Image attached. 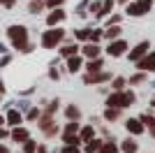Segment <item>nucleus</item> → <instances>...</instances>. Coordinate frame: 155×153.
I'll list each match as a JSON object with an SVG mask.
<instances>
[{"mask_svg": "<svg viewBox=\"0 0 155 153\" xmlns=\"http://www.w3.org/2000/svg\"><path fill=\"white\" fill-rule=\"evenodd\" d=\"M7 37H9V42H12L14 49L23 51V53H28V51H32V44L28 42V28L21 23H14L7 28Z\"/></svg>", "mask_w": 155, "mask_h": 153, "instance_id": "nucleus-1", "label": "nucleus"}, {"mask_svg": "<svg viewBox=\"0 0 155 153\" xmlns=\"http://www.w3.org/2000/svg\"><path fill=\"white\" fill-rule=\"evenodd\" d=\"M137 100V95L132 90H114L109 97H107V107H118V109H125V107H132Z\"/></svg>", "mask_w": 155, "mask_h": 153, "instance_id": "nucleus-2", "label": "nucleus"}, {"mask_svg": "<svg viewBox=\"0 0 155 153\" xmlns=\"http://www.w3.org/2000/svg\"><path fill=\"white\" fill-rule=\"evenodd\" d=\"M67 32L63 30V28H58V25H49V30L42 32V46L44 49H56V46L63 44V39Z\"/></svg>", "mask_w": 155, "mask_h": 153, "instance_id": "nucleus-3", "label": "nucleus"}, {"mask_svg": "<svg viewBox=\"0 0 155 153\" xmlns=\"http://www.w3.org/2000/svg\"><path fill=\"white\" fill-rule=\"evenodd\" d=\"M150 9H153V0H134V2H130V5L125 7V14L139 19V16H146Z\"/></svg>", "mask_w": 155, "mask_h": 153, "instance_id": "nucleus-4", "label": "nucleus"}, {"mask_svg": "<svg viewBox=\"0 0 155 153\" xmlns=\"http://www.w3.org/2000/svg\"><path fill=\"white\" fill-rule=\"evenodd\" d=\"M127 49H130L127 42H125V39H120V37H116V39H109L107 53H109L111 58H120V56H125V53H127Z\"/></svg>", "mask_w": 155, "mask_h": 153, "instance_id": "nucleus-5", "label": "nucleus"}, {"mask_svg": "<svg viewBox=\"0 0 155 153\" xmlns=\"http://www.w3.org/2000/svg\"><path fill=\"white\" fill-rule=\"evenodd\" d=\"M107 81H111V74L109 72H86L84 74V83L86 86H97V83H107Z\"/></svg>", "mask_w": 155, "mask_h": 153, "instance_id": "nucleus-6", "label": "nucleus"}, {"mask_svg": "<svg viewBox=\"0 0 155 153\" xmlns=\"http://www.w3.org/2000/svg\"><path fill=\"white\" fill-rule=\"evenodd\" d=\"M37 121H39V130H42L46 137H53V134L58 132V127L53 125V116L51 114H46V111H44V114H39Z\"/></svg>", "mask_w": 155, "mask_h": 153, "instance_id": "nucleus-7", "label": "nucleus"}, {"mask_svg": "<svg viewBox=\"0 0 155 153\" xmlns=\"http://www.w3.org/2000/svg\"><path fill=\"white\" fill-rule=\"evenodd\" d=\"M148 49H150V42H148V39H143V42H139V44H137L134 49H130V53H127L130 63H137L139 58H143L146 53H148Z\"/></svg>", "mask_w": 155, "mask_h": 153, "instance_id": "nucleus-8", "label": "nucleus"}, {"mask_svg": "<svg viewBox=\"0 0 155 153\" xmlns=\"http://www.w3.org/2000/svg\"><path fill=\"white\" fill-rule=\"evenodd\" d=\"M137 70H141V72H155V51H148L143 58H139L137 60Z\"/></svg>", "mask_w": 155, "mask_h": 153, "instance_id": "nucleus-9", "label": "nucleus"}, {"mask_svg": "<svg viewBox=\"0 0 155 153\" xmlns=\"http://www.w3.org/2000/svg\"><path fill=\"white\" fill-rule=\"evenodd\" d=\"M28 137H30V132H28V127H23V125H14L12 130H9V139L16 141V144H23Z\"/></svg>", "mask_w": 155, "mask_h": 153, "instance_id": "nucleus-10", "label": "nucleus"}, {"mask_svg": "<svg viewBox=\"0 0 155 153\" xmlns=\"http://www.w3.org/2000/svg\"><path fill=\"white\" fill-rule=\"evenodd\" d=\"M65 9H60V7H51V14L46 16V25H60L65 21Z\"/></svg>", "mask_w": 155, "mask_h": 153, "instance_id": "nucleus-11", "label": "nucleus"}, {"mask_svg": "<svg viewBox=\"0 0 155 153\" xmlns=\"http://www.w3.org/2000/svg\"><path fill=\"white\" fill-rule=\"evenodd\" d=\"M79 51H81V56H84V58H97L102 49H100L97 42H86L84 46H79Z\"/></svg>", "mask_w": 155, "mask_h": 153, "instance_id": "nucleus-12", "label": "nucleus"}, {"mask_svg": "<svg viewBox=\"0 0 155 153\" xmlns=\"http://www.w3.org/2000/svg\"><path fill=\"white\" fill-rule=\"evenodd\" d=\"M65 60H67V72H70V74H77V72L84 67V58L79 56V53H74V56H67Z\"/></svg>", "mask_w": 155, "mask_h": 153, "instance_id": "nucleus-13", "label": "nucleus"}, {"mask_svg": "<svg viewBox=\"0 0 155 153\" xmlns=\"http://www.w3.org/2000/svg\"><path fill=\"white\" fill-rule=\"evenodd\" d=\"M125 130H127L130 134H143V130H146V127H143V123L139 121V118H127V121H125Z\"/></svg>", "mask_w": 155, "mask_h": 153, "instance_id": "nucleus-14", "label": "nucleus"}, {"mask_svg": "<svg viewBox=\"0 0 155 153\" xmlns=\"http://www.w3.org/2000/svg\"><path fill=\"white\" fill-rule=\"evenodd\" d=\"M5 123H7L9 127L21 125V123H23V116H21V111H19V109H9V111H7V116H5Z\"/></svg>", "mask_w": 155, "mask_h": 153, "instance_id": "nucleus-15", "label": "nucleus"}, {"mask_svg": "<svg viewBox=\"0 0 155 153\" xmlns=\"http://www.w3.org/2000/svg\"><path fill=\"white\" fill-rule=\"evenodd\" d=\"M120 25L118 23H111V25H107V28H104L102 30V37H107V39H116V37H120Z\"/></svg>", "mask_w": 155, "mask_h": 153, "instance_id": "nucleus-16", "label": "nucleus"}, {"mask_svg": "<svg viewBox=\"0 0 155 153\" xmlns=\"http://www.w3.org/2000/svg\"><path fill=\"white\" fill-rule=\"evenodd\" d=\"M104 67V60L100 56L97 58H88V63H86V72H100Z\"/></svg>", "mask_w": 155, "mask_h": 153, "instance_id": "nucleus-17", "label": "nucleus"}, {"mask_svg": "<svg viewBox=\"0 0 155 153\" xmlns=\"http://www.w3.org/2000/svg\"><path fill=\"white\" fill-rule=\"evenodd\" d=\"M139 121H141L143 127H146V130L155 137V118H153V116H150V114H141V116H139Z\"/></svg>", "mask_w": 155, "mask_h": 153, "instance_id": "nucleus-18", "label": "nucleus"}, {"mask_svg": "<svg viewBox=\"0 0 155 153\" xmlns=\"http://www.w3.org/2000/svg\"><path fill=\"white\" fill-rule=\"evenodd\" d=\"M65 116H67V121H79V118H81V109H79L77 104H67Z\"/></svg>", "mask_w": 155, "mask_h": 153, "instance_id": "nucleus-19", "label": "nucleus"}, {"mask_svg": "<svg viewBox=\"0 0 155 153\" xmlns=\"http://www.w3.org/2000/svg\"><path fill=\"white\" fill-rule=\"evenodd\" d=\"M84 144H86L84 153H97V151H100V146H102V139H95V137H91V139L84 141Z\"/></svg>", "mask_w": 155, "mask_h": 153, "instance_id": "nucleus-20", "label": "nucleus"}, {"mask_svg": "<svg viewBox=\"0 0 155 153\" xmlns=\"http://www.w3.org/2000/svg\"><path fill=\"white\" fill-rule=\"evenodd\" d=\"M120 148H118V144L114 139H107V141H102V146H100V151L97 153H118Z\"/></svg>", "mask_w": 155, "mask_h": 153, "instance_id": "nucleus-21", "label": "nucleus"}, {"mask_svg": "<svg viewBox=\"0 0 155 153\" xmlns=\"http://www.w3.org/2000/svg\"><path fill=\"white\" fill-rule=\"evenodd\" d=\"M118 148H120L123 153H137V151H139V144H137L134 139H130V137H127V139H125Z\"/></svg>", "mask_w": 155, "mask_h": 153, "instance_id": "nucleus-22", "label": "nucleus"}, {"mask_svg": "<svg viewBox=\"0 0 155 153\" xmlns=\"http://www.w3.org/2000/svg\"><path fill=\"white\" fill-rule=\"evenodd\" d=\"M63 144H74V146H81L84 141L79 139V132H63Z\"/></svg>", "mask_w": 155, "mask_h": 153, "instance_id": "nucleus-23", "label": "nucleus"}, {"mask_svg": "<svg viewBox=\"0 0 155 153\" xmlns=\"http://www.w3.org/2000/svg\"><path fill=\"white\" fill-rule=\"evenodd\" d=\"M74 53H79V44H77V42H74V44H65V46H60V56H63V58L74 56Z\"/></svg>", "mask_w": 155, "mask_h": 153, "instance_id": "nucleus-24", "label": "nucleus"}, {"mask_svg": "<svg viewBox=\"0 0 155 153\" xmlns=\"http://www.w3.org/2000/svg\"><path fill=\"white\" fill-rule=\"evenodd\" d=\"M44 7H46V0H30V2H28V12L37 14L39 9H44Z\"/></svg>", "mask_w": 155, "mask_h": 153, "instance_id": "nucleus-25", "label": "nucleus"}, {"mask_svg": "<svg viewBox=\"0 0 155 153\" xmlns=\"http://www.w3.org/2000/svg\"><path fill=\"white\" fill-rule=\"evenodd\" d=\"M146 79H148V72H141V70H139L137 74H132V76H130V86H137V83H143Z\"/></svg>", "mask_w": 155, "mask_h": 153, "instance_id": "nucleus-26", "label": "nucleus"}, {"mask_svg": "<svg viewBox=\"0 0 155 153\" xmlns=\"http://www.w3.org/2000/svg\"><path fill=\"white\" fill-rule=\"evenodd\" d=\"M91 137H95L93 125H86V127H81V130H79V139H81V141H88Z\"/></svg>", "mask_w": 155, "mask_h": 153, "instance_id": "nucleus-27", "label": "nucleus"}, {"mask_svg": "<svg viewBox=\"0 0 155 153\" xmlns=\"http://www.w3.org/2000/svg\"><path fill=\"white\" fill-rule=\"evenodd\" d=\"M111 9H114V0H104L102 7H100V14H97V19H102V16L111 14Z\"/></svg>", "mask_w": 155, "mask_h": 153, "instance_id": "nucleus-28", "label": "nucleus"}, {"mask_svg": "<svg viewBox=\"0 0 155 153\" xmlns=\"http://www.w3.org/2000/svg\"><path fill=\"white\" fill-rule=\"evenodd\" d=\"M118 116H120V109L118 107H107L104 109V118H107V121H116Z\"/></svg>", "mask_w": 155, "mask_h": 153, "instance_id": "nucleus-29", "label": "nucleus"}, {"mask_svg": "<svg viewBox=\"0 0 155 153\" xmlns=\"http://www.w3.org/2000/svg\"><path fill=\"white\" fill-rule=\"evenodd\" d=\"M23 153H37V141L28 137V139L23 141Z\"/></svg>", "mask_w": 155, "mask_h": 153, "instance_id": "nucleus-30", "label": "nucleus"}, {"mask_svg": "<svg viewBox=\"0 0 155 153\" xmlns=\"http://www.w3.org/2000/svg\"><path fill=\"white\" fill-rule=\"evenodd\" d=\"M125 86H127V79H123V76H116V79H111V88H114V90H123Z\"/></svg>", "mask_w": 155, "mask_h": 153, "instance_id": "nucleus-31", "label": "nucleus"}, {"mask_svg": "<svg viewBox=\"0 0 155 153\" xmlns=\"http://www.w3.org/2000/svg\"><path fill=\"white\" fill-rule=\"evenodd\" d=\"M100 39H102V30H100V28L88 30V42H97V44H100Z\"/></svg>", "mask_w": 155, "mask_h": 153, "instance_id": "nucleus-32", "label": "nucleus"}, {"mask_svg": "<svg viewBox=\"0 0 155 153\" xmlns=\"http://www.w3.org/2000/svg\"><path fill=\"white\" fill-rule=\"evenodd\" d=\"M88 30H91V28H81V30L74 32V37L81 39V42H88Z\"/></svg>", "mask_w": 155, "mask_h": 153, "instance_id": "nucleus-33", "label": "nucleus"}, {"mask_svg": "<svg viewBox=\"0 0 155 153\" xmlns=\"http://www.w3.org/2000/svg\"><path fill=\"white\" fill-rule=\"evenodd\" d=\"M60 153H84V151H81L79 146H74V144H65V146H63V151H60Z\"/></svg>", "mask_w": 155, "mask_h": 153, "instance_id": "nucleus-34", "label": "nucleus"}, {"mask_svg": "<svg viewBox=\"0 0 155 153\" xmlns=\"http://www.w3.org/2000/svg\"><path fill=\"white\" fill-rule=\"evenodd\" d=\"M39 114H42V111H39L37 107H32L30 111L26 114V118H28V121H37V118H39Z\"/></svg>", "mask_w": 155, "mask_h": 153, "instance_id": "nucleus-35", "label": "nucleus"}, {"mask_svg": "<svg viewBox=\"0 0 155 153\" xmlns=\"http://www.w3.org/2000/svg\"><path fill=\"white\" fill-rule=\"evenodd\" d=\"M65 132H79V121H70L65 125Z\"/></svg>", "mask_w": 155, "mask_h": 153, "instance_id": "nucleus-36", "label": "nucleus"}, {"mask_svg": "<svg viewBox=\"0 0 155 153\" xmlns=\"http://www.w3.org/2000/svg\"><path fill=\"white\" fill-rule=\"evenodd\" d=\"M58 104H60V102L58 100H53V102H49V107H46V114H56V111H58Z\"/></svg>", "mask_w": 155, "mask_h": 153, "instance_id": "nucleus-37", "label": "nucleus"}, {"mask_svg": "<svg viewBox=\"0 0 155 153\" xmlns=\"http://www.w3.org/2000/svg\"><path fill=\"white\" fill-rule=\"evenodd\" d=\"M100 7H102V2H93V5L88 7V12H91V14H95V16H97V14H100Z\"/></svg>", "mask_w": 155, "mask_h": 153, "instance_id": "nucleus-38", "label": "nucleus"}, {"mask_svg": "<svg viewBox=\"0 0 155 153\" xmlns=\"http://www.w3.org/2000/svg\"><path fill=\"white\" fill-rule=\"evenodd\" d=\"M111 23H120V14H114V16H109L107 25H111Z\"/></svg>", "mask_w": 155, "mask_h": 153, "instance_id": "nucleus-39", "label": "nucleus"}, {"mask_svg": "<svg viewBox=\"0 0 155 153\" xmlns=\"http://www.w3.org/2000/svg\"><path fill=\"white\" fill-rule=\"evenodd\" d=\"M0 5L9 9V7H14V5H16V0H0Z\"/></svg>", "mask_w": 155, "mask_h": 153, "instance_id": "nucleus-40", "label": "nucleus"}, {"mask_svg": "<svg viewBox=\"0 0 155 153\" xmlns=\"http://www.w3.org/2000/svg\"><path fill=\"white\" fill-rule=\"evenodd\" d=\"M63 0H46V7H60Z\"/></svg>", "mask_w": 155, "mask_h": 153, "instance_id": "nucleus-41", "label": "nucleus"}, {"mask_svg": "<svg viewBox=\"0 0 155 153\" xmlns=\"http://www.w3.org/2000/svg\"><path fill=\"white\" fill-rule=\"evenodd\" d=\"M9 137V130H5V127L0 125V139H7Z\"/></svg>", "mask_w": 155, "mask_h": 153, "instance_id": "nucleus-42", "label": "nucleus"}, {"mask_svg": "<svg viewBox=\"0 0 155 153\" xmlns=\"http://www.w3.org/2000/svg\"><path fill=\"white\" fill-rule=\"evenodd\" d=\"M49 76H51V79H56V81H58V79H60V74H58V72H56V70H51V72H49Z\"/></svg>", "mask_w": 155, "mask_h": 153, "instance_id": "nucleus-43", "label": "nucleus"}, {"mask_svg": "<svg viewBox=\"0 0 155 153\" xmlns=\"http://www.w3.org/2000/svg\"><path fill=\"white\" fill-rule=\"evenodd\" d=\"M37 153H46V146H44V144H37Z\"/></svg>", "mask_w": 155, "mask_h": 153, "instance_id": "nucleus-44", "label": "nucleus"}, {"mask_svg": "<svg viewBox=\"0 0 155 153\" xmlns=\"http://www.w3.org/2000/svg\"><path fill=\"white\" fill-rule=\"evenodd\" d=\"M0 153H9V148H7L5 144H0Z\"/></svg>", "mask_w": 155, "mask_h": 153, "instance_id": "nucleus-45", "label": "nucleus"}, {"mask_svg": "<svg viewBox=\"0 0 155 153\" xmlns=\"http://www.w3.org/2000/svg\"><path fill=\"white\" fill-rule=\"evenodd\" d=\"M2 95H5V86L0 83V100H2Z\"/></svg>", "mask_w": 155, "mask_h": 153, "instance_id": "nucleus-46", "label": "nucleus"}, {"mask_svg": "<svg viewBox=\"0 0 155 153\" xmlns=\"http://www.w3.org/2000/svg\"><path fill=\"white\" fill-rule=\"evenodd\" d=\"M5 51H7V49H5V44H0V53H5Z\"/></svg>", "mask_w": 155, "mask_h": 153, "instance_id": "nucleus-47", "label": "nucleus"}, {"mask_svg": "<svg viewBox=\"0 0 155 153\" xmlns=\"http://www.w3.org/2000/svg\"><path fill=\"white\" fill-rule=\"evenodd\" d=\"M0 125H5V116H0Z\"/></svg>", "mask_w": 155, "mask_h": 153, "instance_id": "nucleus-48", "label": "nucleus"}, {"mask_svg": "<svg viewBox=\"0 0 155 153\" xmlns=\"http://www.w3.org/2000/svg\"><path fill=\"white\" fill-rule=\"evenodd\" d=\"M153 107H155V100H153Z\"/></svg>", "mask_w": 155, "mask_h": 153, "instance_id": "nucleus-49", "label": "nucleus"}, {"mask_svg": "<svg viewBox=\"0 0 155 153\" xmlns=\"http://www.w3.org/2000/svg\"><path fill=\"white\" fill-rule=\"evenodd\" d=\"M153 2H155V0H153Z\"/></svg>", "mask_w": 155, "mask_h": 153, "instance_id": "nucleus-50", "label": "nucleus"}]
</instances>
